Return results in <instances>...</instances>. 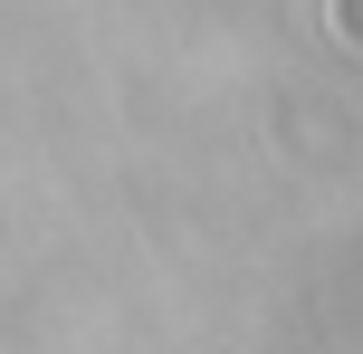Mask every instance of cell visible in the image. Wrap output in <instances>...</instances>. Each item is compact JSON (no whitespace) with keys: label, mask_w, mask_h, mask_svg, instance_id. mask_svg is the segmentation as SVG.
Here are the masks:
<instances>
[{"label":"cell","mask_w":363,"mask_h":354,"mask_svg":"<svg viewBox=\"0 0 363 354\" xmlns=\"http://www.w3.org/2000/svg\"><path fill=\"white\" fill-rule=\"evenodd\" d=\"M345 29H363V0H345Z\"/></svg>","instance_id":"obj_1"}]
</instances>
